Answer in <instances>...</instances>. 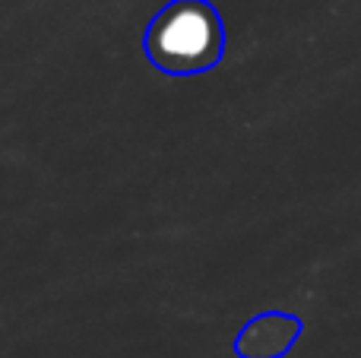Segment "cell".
<instances>
[{"mask_svg":"<svg viewBox=\"0 0 361 358\" xmlns=\"http://www.w3.org/2000/svg\"><path fill=\"white\" fill-rule=\"evenodd\" d=\"M143 51L169 76L206 73L225 54L222 13L209 0H169L146 25Z\"/></svg>","mask_w":361,"mask_h":358,"instance_id":"cell-1","label":"cell"},{"mask_svg":"<svg viewBox=\"0 0 361 358\" xmlns=\"http://www.w3.org/2000/svg\"><path fill=\"white\" fill-rule=\"evenodd\" d=\"M298 327L301 323L295 317L267 314L260 321L247 323V330L238 340V352H241V358H276L295 342Z\"/></svg>","mask_w":361,"mask_h":358,"instance_id":"cell-2","label":"cell"}]
</instances>
